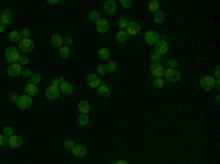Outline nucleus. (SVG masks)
I'll list each match as a JSON object with an SVG mask.
<instances>
[{
  "label": "nucleus",
  "mask_w": 220,
  "mask_h": 164,
  "mask_svg": "<svg viewBox=\"0 0 220 164\" xmlns=\"http://www.w3.org/2000/svg\"><path fill=\"white\" fill-rule=\"evenodd\" d=\"M5 59L10 65H13V63H18L19 60V51H18V48L16 47H8L5 51Z\"/></svg>",
  "instance_id": "nucleus-1"
},
{
  "label": "nucleus",
  "mask_w": 220,
  "mask_h": 164,
  "mask_svg": "<svg viewBox=\"0 0 220 164\" xmlns=\"http://www.w3.org/2000/svg\"><path fill=\"white\" fill-rule=\"evenodd\" d=\"M16 106L19 107L21 110H27V109H29V107L32 106V97L27 95V94L19 95L18 97V100H16Z\"/></svg>",
  "instance_id": "nucleus-2"
},
{
  "label": "nucleus",
  "mask_w": 220,
  "mask_h": 164,
  "mask_svg": "<svg viewBox=\"0 0 220 164\" xmlns=\"http://www.w3.org/2000/svg\"><path fill=\"white\" fill-rule=\"evenodd\" d=\"M216 79L213 76H202L200 79V87L204 89V91H211L214 88Z\"/></svg>",
  "instance_id": "nucleus-3"
},
{
  "label": "nucleus",
  "mask_w": 220,
  "mask_h": 164,
  "mask_svg": "<svg viewBox=\"0 0 220 164\" xmlns=\"http://www.w3.org/2000/svg\"><path fill=\"white\" fill-rule=\"evenodd\" d=\"M164 78L169 82H179L181 81V73L176 69H166L164 70Z\"/></svg>",
  "instance_id": "nucleus-4"
},
{
  "label": "nucleus",
  "mask_w": 220,
  "mask_h": 164,
  "mask_svg": "<svg viewBox=\"0 0 220 164\" xmlns=\"http://www.w3.org/2000/svg\"><path fill=\"white\" fill-rule=\"evenodd\" d=\"M59 95H60L59 87L50 84V85L46 88V97H47V100H56V98H59Z\"/></svg>",
  "instance_id": "nucleus-5"
},
{
  "label": "nucleus",
  "mask_w": 220,
  "mask_h": 164,
  "mask_svg": "<svg viewBox=\"0 0 220 164\" xmlns=\"http://www.w3.org/2000/svg\"><path fill=\"white\" fill-rule=\"evenodd\" d=\"M34 41L29 38H21L19 41V46L18 47L21 48V51H24V53H29V51H32L34 50Z\"/></svg>",
  "instance_id": "nucleus-6"
},
{
  "label": "nucleus",
  "mask_w": 220,
  "mask_h": 164,
  "mask_svg": "<svg viewBox=\"0 0 220 164\" xmlns=\"http://www.w3.org/2000/svg\"><path fill=\"white\" fill-rule=\"evenodd\" d=\"M87 85L90 88H98L101 85V79L98 78L97 73H90L87 76Z\"/></svg>",
  "instance_id": "nucleus-7"
},
{
  "label": "nucleus",
  "mask_w": 220,
  "mask_h": 164,
  "mask_svg": "<svg viewBox=\"0 0 220 164\" xmlns=\"http://www.w3.org/2000/svg\"><path fill=\"white\" fill-rule=\"evenodd\" d=\"M150 72L151 75L156 78H162L164 75V68H163L162 63H151V66H150Z\"/></svg>",
  "instance_id": "nucleus-8"
},
{
  "label": "nucleus",
  "mask_w": 220,
  "mask_h": 164,
  "mask_svg": "<svg viewBox=\"0 0 220 164\" xmlns=\"http://www.w3.org/2000/svg\"><path fill=\"white\" fill-rule=\"evenodd\" d=\"M144 38H145V43L147 44H150V46H156V44L158 43L160 37H158V34L156 32V31H147L145 35H144Z\"/></svg>",
  "instance_id": "nucleus-9"
},
{
  "label": "nucleus",
  "mask_w": 220,
  "mask_h": 164,
  "mask_svg": "<svg viewBox=\"0 0 220 164\" xmlns=\"http://www.w3.org/2000/svg\"><path fill=\"white\" fill-rule=\"evenodd\" d=\"M8 75H9V76H12V78L22 75V66H21L19 63L9 65V68H8Z\"/></svg>",
  "instance_id": "nucleus-10"
},
{
  "label": "nucleus",
  "mask_w": 220,
  "mask_h": 164,
  "mask_svg": "<svg viewBox=\"0 0 220 164\" xmlns=\"http://www.w3.org/2000/svg\"><path fill=\"white\" fill-rule=\"evenodd\" d=\"M0 22L8 27V25L12 24V10L10 9H5L2 13H0Z\"/></svg>",
  "instance_id": "nucleus-11"
},
{
  "label": "nucleus",
  "mask_w": 220,
  "mask_h": 164,
  "mask_svg": "<svg viewBox=\"0 0 220 164\" xmlns=\"http://www.w3.org/2000/svg\"><path fill=\"white\" fill-rule=\"evenodd\" d=\"M125 31H126V34L129 35V37L131 35H137L139 31H141V27H139V24H137V22H128Z\"/></svg>",
  "instance_id": "nucleus-12"
},
{
  "label": "nucleus",
  "mask_w": 220,
  "mask_h": 164,
  "mask_svg": "<svg viewBox=\"0 0 220 164\" xmlns=\"http://www.w3.org/2000/svg\"><path fill=\"white\" fill-rule=\"evenodd\" d=\"M96 28H97V31L100 32V34H106L107 31H109V28H110V24H109V21H106V19H98L96 22Z\"/></svg>",
  "instance_id": "nucleus-13"
},
{
  "label": "nucleus",
  "mask_w": 220,
  "mask_h": 164,
  "mask_svg": "<svg viewBox=\"0 0 220 164\" xmlns=\"http://www.w3.org/2000/svg\"><path fill=\"white\" fill-rule=\"evenodd\" d=\"M22 144H24L22 136L12 135V136H9V139H8V145H10L12 148H19V147H22Z\"/></svg>",
  "instance_id": "nucleus-14"
},
{
  "label": "nucleus",
  "mask_w": 220,
  "mask_h": 164,
  "mask_svg": "<svg viewBox=\"0 0 220 164\" xmlns=\"http://www.w3.org/2000/svg\"><path fill=\"white\" fill-rule=\"evenodd\" d=\"M72 154L75 155V157H78V158H82V157L87 155V148L84 145H75L72 148Z\"/></svg>",
  "instance_id": "nucleus-15"
},
{
  "label": "nucleus",
  "mask_w": 220,
  "mask_h": 164,
  "mask_svg": "<svg viewBox=\"0 0 220 164\" xmlns=\"http://www.w3.org/2000/svg\"><path fill=\"white\" fill-rule=\"evenodd\" d=\"M156 51H157V53H160L162 56H164V54L169 51L168 41H162V40H158V43L156 44Z\"/></svg>",
  "instance_id": "nucleus-16"
},
{
  "label": "nucleus",
  "mask_w": 220,
  "mask_h": 164,
  "mask_svg": "<svg viewBox=\"0 0 220 164\" xmlns=\"http://www.w3.org/2000/svg\"><path fill=\"white\" fill-rule=\"evenodd\" d=\"M104 10H106V13L115 15L116 13V2H113V0H107V2L104 3Z\"/></svg>",
  "instance_id": "nucleus-17"
},
{
  "label": "nucleus",
  "mask_w": 220,
  "mask_h": 164,
  "mask_svg": "<svg viewBox=\"0 0 220 164\" xmlns=\"http://www.w3.org/2000/svg\"><path fill=\"white\" fill-rule=\"evenodd\" d=\"M25 94L29 97H34L38 94V88H37V85H34V84H27L25 85Z\"/></svg>",
  "instance_id": "nucleus-18"
},
{
  "label": "nucleus",
  "mask_w": 220,
  "mask_h": 164,
  "mask_svg": "<svg viewBox=\"0 0 220 164\" xmlns=\"http://www.w3.org/2000/svg\"><path fill=\"white\" fill-rule=\"evenodd\" d=\"M60 94H68V95H71L72 92H73V87H72V84H69V82H63V84H60Z\"/></svg>",
  "instance_id": "nucleus-19"
},
{
  "label": "nucleus",
  "mask_w": 220,
  "mask_h": 164,
  "mask_svg": "<svg viewBox=\"0 0 220 164\" xmlns=\"http://www.w3.org/2000/svg\"><path fill=\"white\" fill-rule=\"evenodd\" d=\"M78 110L81 111V114H88L91 110V106L88 101H79L78 103Z\"/></svg>",
  "instance_id": "nucleus-20"
},
{
  "label": "nucleus",
  "mask_w": 220,
  "mask_h": 164,
  "mask_svg": "<svg viewBox=\"0 0 220 164\" xmlns=\"http://www.w3.org/2000/svg\"><path fill=\"white\" fill-rule=\"evenodd\" d=\"M52 44H53V47L60 48L63 46V37L62 35H59V34H54L52 37Z\"/></svg>",
  "instance_id": "nucleus-21"
},
{
  "label": "nucleus",
  "mask_w": 220,
  "mask_h": 164,
  "mask_svg": "<svg viewBox=\"0 0 220 164\" xmlns=\"http://www.w3.org/2000/svg\"><path fill=\"white\" fill-rule=\"evenodd\" d=\"M128 38H129V35L126 34V31H125V29H120L119 32L116 34V41H118V43H126Z\"/></svg>",
  "instance_id": "nucleus-22"
},
{
  "label": "nucleus",
  "mask_w": 220,
  "mask_h": 164,
  "mask_svg": "<svg viewBox=\"0 0 220 164\" xmlns=\"http://www.w3.org/2000/svg\"><path fill=\"white\" fill-rule=\"evenodd\" d=\"M97 92H98V95H100V97H104V98H107V97L110 95V89H109V87H106L104 84H101L100 87L97 88Z\"/></svg>",
  "instance_id": "nucleus-23"
},
{
  "label": "nucleus",
  "mask_w": 220,
  "mask_h": 164,
  "mask_svg": "<svg viewBox=\"0 0 220 164\" xmlns=\"http://www.w3.org/2000/svg\"><path fill=\"white\" fill-rule=\"evenodd\" d=\"M98 57L101 59V60H107V59H110V50L107 47H103L98 50Z\"/></svg>",
  "instance_id": "nucleus-24"
},
{
  "label": "nucleus",
  "mask_w": 220,
  "mask_h": 164,
  "mask_svg": "<svg viewBox=\"0 0 220 164\" xmlns=\"http://www.w3.org/2000/svg\"><path fill=\"white\" fill-rule=\"evenodd\" d=\"M59 54H60L62 59H68L71 56V48L66 47V46H62V47L59 48Z\"/></svg>",
  "instance_id": "nucleus-25"
},
{
  "label": "nucleus",
  "mask_w": 220,
  "mask_h": 164,
  "mask_svg": "<svg viewBox=\"0 0 220 164\" xmlns=\"http://www.w3.org/2000/svg\"><path fill=\"white\" fill-rule=\"evenodd\" d=\"M153 18H154V21H156V24H162V22H164V12H162V10L154 12Z\"/></svg>",
  "instance_id": "nucleus-26"
},
{
  "label": "nucleus",
  "mask_w": 220,
  "mask_h": 164,
  "mask_svg": "<svg viewBox=\"0 0 220 164\" xmlns=\"http://www.w3.org/2000/svg\"><path fill=\"white\" fill-rule=\"evenodd\" d=\"M21 38H22V37H21L19 31H12V32L9 34V40L12 41V43H19Z\"/></svg>",
  "instance_id": "nucleus-27"
},
{
  "label": "nucleus",
  "mask_w": 220,
  "mask_h": 164,
  "mask_svg": "<svg viewBox=\"0 0 220 164\" xmlns=\"http://www.w3.org/2000/svg\"><path fill=\"white\" fill-rule=\"evenodd\" d=\"M88 122H90L88 114H79V117H78V125H79V126H85V125H88Z\"/></svg>",
  "instance_id": "nucleus-28"
},
{
  "label": "nucleus",
  "mask_w": 220,
  "mask_h": 164,
  "mask_svg": "<svg viewBox=\"0 0 220 164\" xmlns=\"http://www.w3.org/2000/svg\"><path fill=\"white\" fill-rule=\"evenodd\" d=\"M148 9L151 10V12H157V10H160V3H158L157 0L150 2V3H148Z\"/></svg>",
  "instance_id": "nucleus-29"
},
{
  "label": "nucleus",
  "mask_w": 220,
  "mask_h": 164,
  "mask_svg": "<svg viewBox=\"0 0 220 164\" xmlns=\"http://www.w3.org/2000/svg\"><path fill=\"white\" fill-rule=\"evenodd\" d=\"M107 70H109L110 73H115L116 70H118V65H116V62L109 60V62H107Z\"/></svg>",
  "instance_id": "nucleus-30"
},
{
  "label": "nucleus",
  "mask_w": 220,
  "mask_h": 164,
  "mask_svg": "<svg viewBox=\"0 0 220 164\" xmlns=\"http://www.w3.org/2000/svg\"><path fill=\"white\" fill-rule=\"evenodd\" d=\"M162 60H163V56L160 53H157V51L151 53V62L153 63H162Z\"/></svg>",
  "instance_id": "nucleus-31"
},
{
  "label": "nucleus",
  "mask_w": 220,
  "mask_h": 164,
  "mask_svg": "<svg viewBox=\"0 0 220 164\" xmlns=\"http://www.w3.org/2000/svg\"><path fill=\"white\" fill-rule=\"evenodd\" d=\"M88 18H90V21H92V22H97V21L100 19V13H98L97 10H91L90 15H88Z\"/></svg>",
  "instance_id": "nucleus-32"
},
{
  "label": "nucleus",
  "mask_w": 220,
  "mask_h": 164,
  "mask_svg": "<svg viewBox=\"0 0 220 164\" xmlns=\"http://www.w3.org/2000/svg\"><path fill=\"white\" fill-rule=\"evenodd\" d=\"M40 81H41V75L40 73H32V76L29 78V84H34V85H37Z\"/></svg>",
  "instance_id": "nucleus-33"
},
{
  "label": "nucleus",
  "mask_w": 220,
  "mask_h": 164,
  "mask_svg": "<svg viewBox=\"0 0 220 164\" xmlns=\"http://www.w3.org/2000/svg\"><path fill=\"white\" fill-rule=\"evenodd\" d=\"M107 72H109V70H107V65H98V66H97V73H98V75H106Z\"/></svg>",
  "instance_id": "nucleus-34"
},
{
  "label": "nucleus",
  "mask_w": 220,
  "mask_h": 164,
  "mask_svg": "<svg viewBox=\"0 0 220 164\" xmlns=\"http://www.w3.org/2000/svg\"><path fill=\"white\" fill-rule=\"evenodd\" d=\"M75 141H72V139H68V141H65V144H63V147H65V148H66L68 151H72V148H73V147H75Z\"/></svg>",
  "instance_id": "nucleus-35"
},
{
  "label": "nucleus",
  "mask_w": 220,
  "mask_h": 164,
  "mask_svg": "<svg viewBox=\"0 0 220 164\" xmlns=\"http://www.w3.org/2000/svg\"><path fill=\"white\" fill-rule=\"evenodd\" d=\"M3 135H6L8 138L12 136L13 135V128H12V126H5V128H3Z\"/></svg>",
  "instance_id": "nucleus-36"
},
{
  "label": "nucleus",
  "mask_w": 220,
  "mask_h": 164,
  "mask_svg": "<svg viewBox=\"0 0 220 164\" xmlns=\"http://www.w3.org/2000/svg\"><path fill=\"white\" fill-rule=\"evenodd\" d=\"M63 82H65V78H63V76L53 78V79H52V84H53V85H56V87H59V85H60V84H63Z\"/></svg>",
  "instance_id": "nucleus-37"
},
{
  "label": "nucleus",
  "mask_w": 220,
  "mask_h": 164,
  "mask_svg": "<svg viewBox=\"0 0 220 164\" xmlns=\"http://www.w3.org/2000/svg\"><path fill=\"white\" fill-rule=\"evenodd\" d=\"M153 85L156 88H162L163 85H164V79H163V78H156V81L153 82Z\"/></svg>",
  "instance_id": "nucleus-38"
},
{
  "label": "nucleus",
  "mask_w": 220,
  "mask_h": 164,
  "mask_svg": "<svg viewBox=\"0 0 220 164\" xmlns=\"http://www.w3.org/2000/svg\"><path fill=\"white\" fill-rule=\"evenodd\" d=\"M118 25L120 27V29L126 28V25H128V21H126V18H125V16H122V18L119 19V24H118Z\"/></svg>",
  "instance_id": "nucleus-39"
},
{
  "label": "nucleus",
  "mask_w": 220,
  "mask_h": 164,
  "mask_svg": "<svg viewBox=\"0 0 220 164\" xmlns=\"http://www.w3.org/2000/svg\"><path fill=\"white\" fill-rule=\"evenodd\" d=\"M178 68V60L172 59V60H169L168 62V69H176Z\"/></svg>",
  "instance_id": "nucleus-40"
},
{
  "label": "nucleus",
  "mask_w": 220,
  "mask_h": 164,
  "mask_svg": "<svg viewBox=\"0 0 220 164\" xmlns=\"http://www.w3.org/2000/svg\"><path fill=\"white\" fill-rule=\"evenodd\" d=\"M120 5H122L123 9H129L131 6H132V2H131V0H122V2H120Z\"/></svg>",
  "instance_id": "nucleus-41"
},
{
  "label": "nucleus",
  "mask_w": 220,
  "mask_h": 164,
  "mask_svg": "<svg viewBox=\"0 0 220 164\" xmlns=\"http://www.w3.org/2000/svg\"><path fill=\"white\" fill-rule=\"evenodd\" d=\"M18 63H19L21 66H22V65H28L29 59L27 57V56H19V60H18Z\"/></svg>",
  "instance_id": "nucleus-42"
},
{
  "label": "nucleus",
  "mask_w": 220,
  "mask_h": 164,
  "mask_svg": "<svg viewBox=\"0 0 220 164\" xmlns=\"http://www.w3.org/2000/svg\"><path fill=\"white\" fill-rule=\"evenodd\" d=\"M8 139H9V138L2 133V135H0V147H5V145H8Z\"/></svg>",
  "instance_id": "nucleus-43"
},
{
  "label": "nucleus",
  "mask_w": 220,
  "mask_h": 164,
  "mask_svg": "<svg viewBox=\"0 0 220 164\" xmlns=\"http://www.w3.org/2000/svg\"><path fill=\"white\" fill-rule=\"evenodd\" d=\"M73 44V40L71 37H68V38H63V46H66V47L71 48V46Z\"/></svg>",
  "instance_id": "nucleus-44"
},
{
  "label": "nucleus",
  "mask_w": 220,
  "mask_h": 164,
  "mask_svg": "<svg viewBox=\"0 0 220 164\" xmlns=\"http://www.w3.org/2000/svg\"><path fill=\"white\" fill-rule=\"evenodd\" d=\"M19 34H21V37H22V38H28L29 29H28V28H22V31H21Z\"/></svg>",
  "instance_id": "nucleus-45"
},
{
  "label": "nucleus",
  "mask_w": 220,
  "mask_h": 164,
  "mask_svg": "<svg viewBox=\"0 0 220 164\" xmlns=\"http://www.w3.org/2000/svg\"><path fill=\"white\" fill-rule=\"evenodd\" d=\"M32 70H29V69H25V70H22V75H24L25 78H31L32 76Z\"/></svg>",
  "instance_id": "nucleus-46"
},
{
  "label": "nucleus",
  "mask_w": 220,
  "mask_h": 164,
  "mask_svg": "<svg viewBox=\"0 0 220 164\" xmlns=\"http://www.w3.org/2000/svg\"><path fill=\"white\" fill-rule=\"evenodd\" d=\"M214 75H216V79H219V75H220V66H216V68H214Z\"/></svg>",
  "instance_id": "nucleus-47"
},
{
  "label": "nucleus",
  "mask_w": 220,
  "mask_h": 164,
  "mask_svg": "<svg viewBox=\"0 0 220 164\" xmlns=\"http://www.w3.org/2000/svg\"><path fill=\"white\" fill-rule=\"evenodd\" d=\"M18 97H19V95H16V94H10V101H15V103H16Z\"/></svg>",
  "instance_id": "nucleus-48"
},
{
  "label": "nucleus",
  "mask_w": 220,
  "mask_h": 164,
  "mask_svg": "<svg viewBox=\"0 0 220 164\" xmlns=\"http://www.w3.org/2000/svg\"><path fill=\"white\" fill-rule=\"evenodd\" d=\"M5 28H6V27L2 24V22H0V34H2V32H5Z\"/></svg>",
  "instance_id": "nucleus-49"
},
{
  "label": "nucleus",
  "mask_w": 220,
  "mask_h": 164,
  "mask_svg": "<svg viewBox=\"0 0 220 164\" xmlns=\"http://www.w3.org/2000/svg\"><path fill=\"white\" fill-rule=\"evenodd\" d=\"M115 164H129L128 161H125V160H119L118 163H115Z\"/></svg>",
  "instance_id": "nucleus-50"
},
{
  "label": "nucleus",
  "mask_w": 220,
  "mask_h": 164,
  "mask_svg": "<svg viewBox=\"0 0 220 164\" xmlns=\"http://www.w3.org/2000/svg\"><path fill=\"white\" fill-rule=\"evenodd\" d=\"M107 164H115V163H107Z\"/></svg>",
  "instance_id": "nucleus-51"
}]
</instances>
